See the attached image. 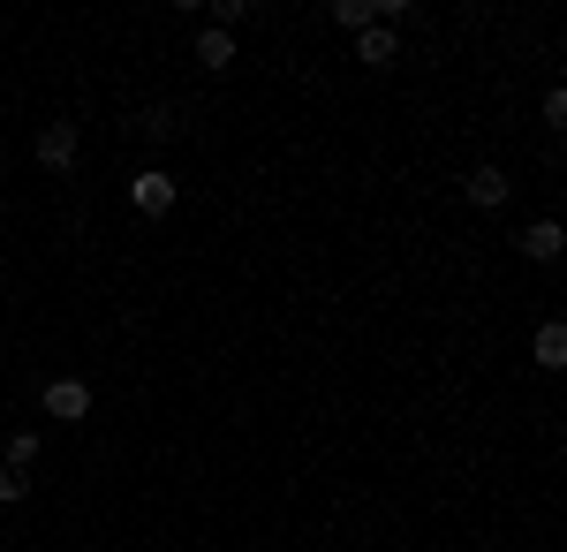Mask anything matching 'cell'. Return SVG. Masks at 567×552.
Returning a JSON list of instances; mask_svg holds the SVG:
<instances>
[{"label": "cell", "mask_w": 567, "mask_h": 552, "mask_svg": "<svg viewBox=\"0 0 567 552\" xmlns=\"http://www.w3.org/2000/svg\"><path fill=\"white\" fill-rule=\"evenodd\" d=\"M136 129H144V136H175L182 114H175V106H144V114H136Z\"/></svg>", "instance_id": "7c38bea8"}, {"label": "cell", "mask_w": 567, "mask_h": 552, "mask_svg": "<svg viewBox=\"0 0 567 552\" xmlns=\"http://www.w3.org/2000/svg\"><path fill=\"white\" fill-rule=\"evenodd\" d=\"M39 167L45 174H76V122H45L39 129Z\"/></svg>", "instance_id": "7a4b0ae2"}, {"label": "cell", "mask_w": 567, "mask_h": 552, "mask_svg": "<svg viewBox=\"0 0 567 552\" xmlns=\"http://www.w3.org/2000/svg\"><path fill=\"white\" fill-rule=\"evenodd\" d=\"M523 257H537V265L567 257V227H560V219H529V227H523Z\"/></svg>", "instance_id": "52a82bcc"}, {"label": "cell", "mask_w": 567, "mask_h": 552, "mask_svg": "<svg viewBox=\"0 0 567 552\" xmlns=\"http://www.w3.org/2000/svg\"><path fill=\"white\" fill-rule=\"evenodd\" d=\"M529 356H537V371H567V318H545L529 334Z\"/></svg>", "instance_id": "8992f818"}, {"label": "cell", "mask_w": 567, "mask_h": 552, "mask_svg": "<svg viewBox=\"0 0 567 552\" xmlns=\"http://www.w3.org/2000/svg\"><path fill=\"white\" fill-rule=\"evenodd\" d=\"M333 23L341 31H371L379 23V0H333Z\"/></svg>", "instance_id": "9c48e42d"}, {"label": "cell", "mask_w": 567, "mask_h": 552, "mask_svg": "<svg viewBox=\"0 0 567 552\" xmlns=\"http://www.w3.org/2000/svg\"><path fill=\"white\" fill-rule=\"evenodd\" d=\"M545 129H560V136H567V84L545 91Z\"/></svg>", "instance_id": "4fadbf2b"}, {"label": "cell", "mask_w": 567, "mask_h": 552, "mask_svg": "<svg viewBox=\"0 0 567 552\" xmlns=\"http://www.w3.org/2000/svg\"><path fill=\"white\" fill-rule=\"evenodd\" d=\"M355 61H363V69H393V61H401V31H386V23L355 31Z\"/></svg>", "instance_id": "5b68a950"}, {"label": "cell", "mask_w": 567, "mask_h": 552, "mask_svg": "<svg viewBox=\"0 0 567 552\" xmlns=\"http://www.w3.org/2000/svg\"><path fill=\"white\" fill-rule=\"evenodd\" d=\"M31 500V469H8L0 462V508H23Z\"/></svg>", "instance_id": "30bf717a"}, {"label": "cell", "mask_w": 567, "mask_h": 552, "mask_svg": "<svg viewBox=\"0 0 567 552\" xmlns=\"http://www.w3.org/2000/svg\"><path fill=\"white\" fill-rule=\"evenodd\" d=\"M197 69H235V31H219V23H205V31H197Z\"/></svg>", "instance_id": "ba28073f"}, {"label": "cell", "mask_w": 567, "mask_h": 552, "mask_svg": "<svg viewBox=\"0 0 567 552\" xmlns=\"http://www.w3.org/2000/svg\"><path fill=\"white\" fill-rule=\"evenodd\" d=\"M39 431H16V439H8V469H39Z\"/></svg>", "instance_id": "8fae6325"}, {"label": "cell", "mask_w": 567, "mask_h": 552, "mask_svg": "<svg viewBox=\"0 0 567 552\" xmlns=\"http://www.w3.org/2000/svg\"><path fill=\"white\" fill-rule=\"evenodd\" d=\"M462 190H470V205H477V213H499V205L515 197L507 167H492V160H484V167H470V182H462Z\"/></svg>", "instance_id": "3957f363"}, {"label": "cell", "mask_w": 567, "mask_h": 552, "mask_svg": "<svg viewBox=\"0 0 567 552\" xmlns=\"http://www.w3.org/2000/svg\"><path fill=\"white\" fill-rule=\"evenodd\" d=\"M39 409L53 417V425H84V417H91V386L84 379H45L39 386Z\"/></svg>", "instance_id": "6da1fadb"}, {"label": "cell", "mask_w": 567, "mask_h": 552, "mask_svg": "<svg viewBox=\"0 0 567 552\" xmlns=\"http://www.w3.org/2000/svg\"><path fill=\"white\" fill-rule=\"evenodd\" d=\"M130 205H136L144 219L175 213V174H159V167H152V174H136V182H130Z\"/></svg>", "instance_id": "277c9868"}]
</instances>
